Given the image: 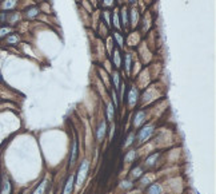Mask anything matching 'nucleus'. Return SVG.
Segmentation results:
<instances>
[{
    "label": "nucleus",
    "mask_w": 216,
    "mask_h": 194,
    "mask_svg": "<svg viewBox=\"0 0 216 194\" xmlns=\"http://www.w3.org/2000/svg\"><path fill=\"white\" fill-rule=\"evenodd\" d=\"M15 6H16V0H6V2L3 3L2 8L3 10H12Z\"/></svg>",
    "instance_id": "obj_11"
},
{
    "label": "nucleus",
    "mask_w": 216,
    "mask_h": 194,
    "mask_svg": "<svg viewBox=\"0 0 216 194\" xmlns=\"http://www.w3.org/2000/svg\"><path fill=\"white\" fill-rule=\"evenodd\" d=\"M133 139H135V134H133V133H131V134L128 135L127 142H125V145H124V146H125V147H128V146H129V145H131V143L133 142Z\"/></svg>",
    "instance_id": "obj_25"
},
{
    "label": "nucleus",
    "mask_w": 216,
    "mask_h": 194,
    "mask_svg": "<svg viewBox=\"0 0 216 194\" xmlns=\"http://www.w3.org/2000/svg\"><path fill=\"white\" fill-rule=\"evenodd\" d=\"M106 133H107V123L103 121V122H100V125H99V127H97V131H96V138H97L99 142L104 138Z\"/></svg>",
    "instance_id": "obj_3"
},
{
    "label": "nucleus",
    "mask_w": 216,
    "mask_h": 194,
    "mask_svg": "<svg viewBox=\"0 0 216 194\" xmlns=\"http://www.w3.org/2000/svg\"><path fill=\"white\" fill-rule=\"evenodd\" d=\"M112 80H114V84H115V88H116V90H118V88H119V86H120V79H119V74H118V73H116V71H115V73H114V74H112Z\"/></svg>",
    "instance_id": "obj_17"
},
{
    "label": "nucleus",
    "mask_w": 216,
    "mask_h": 194,
    "mask_svg": "<svg viewBox=\"0 0 216 194\" xmlns=\"http://www.w3.org/2000/svg\"><path fill=\"white\" fill-rule=\"evenodd\" d=\"M114 62H115V66H116V67H120L121 58H120V52H119L118 48L114 50Z\"/></svg>",
    "instance_id": "obj_12"
},
{
    "label": "nucleus",
    "mask_w": 216,
    "mask_h": 194,
    "mask_svg": "<svg viewBox=\"0 0 216 194\" xmlns=\"http://www.w3.org/2000/svg\"><path fill=\"white\" fill-rule=\"evenodd\" d=\"M125 70L127 71L131 70V55H129V54L125 55Z\"/></svg>",
    "instance_id": "obj_23"
},
{
    "label": "nucleus",
    "mask_w": 216,
    "mask_h": 194,
    "mask_svg": "<svg viewBox=\"0 0 216 194\" xmlns=\"http://www.w3.org/2000/svg\"><path fill=\"white\" fill-rule=\"evenodd\" d=\"M142 174H143V171H142V168H135L133 170H132V173H131V175H132V178H139V177H142Z\"/></svg>",
    "instance_id": "obj_16"
},
{
    "label": "nucleus",
    "mask_w": 216,
    "mask_h": 194,
    "mask_svg": "<svg viewBox=\"0 0 216 194\" xmlns=\"http://www.w3.org/2000/svg\"><path fill=\"white\" fill-rule=\"evenodd\" d=\"M112 21H114V26L116 27V28H121V26H120V20H119V13L118 11H115L114 12V15H112Z\"/></svg>",
    "instance_id": "obj_15"
},
{
    "label": "nucleus",
    "mask_w": 216,
    "mask_h": 194,
    "mask_svg": "<svg viewBox=\"0 0 216 194\" xmlns=\"http://www.w3.org/2000/svg\"><path fill=\"white\" fill-rule=\"evenodd\" d=\"M74 175H71V177L67 179V182H65V187H64V194H71L72 190H74Z\"/></svg>",
    "instance_id": "obj_6"
},
{
    "label": "nucleus",
    "mask_w": 216,
    "mask_h": 194,
    "mask_svg": "<svg viewBox=\"0 0 216 194\" xmlns=\"http://www.w3.org/2000/svg\"><path fill=\"white\" fill-rule=\"evenodd\" d=\"M104 6H107V7L114 6V0H104Z\"/></svg>",
    "instance_id": "obj_30"
},
{
    "label": "nucleus",
    "mask_w": 216,
    "mask_h": 194,
    "mask_svg": "<svg viewBox=\"0 0 216 194\" xmlns=\"http://www.w3.org/2000/svg\"><path fill=\"white\" fill-rule=\"evenodd\" d=\"M88 161H83L82 165L79 166V170H78V174H76V185L78 186H82V183L84 182L85 177H87V173H88Z\"/></svg>",
    "instance_id": "obj_1"
},
{
    "label": "nucleus",
    "mask_w": 216,
    "mask_h": 194,
    "mask_svg": "<svg viewBox=\"0 0 216 194\" xmlns=\"http://www.w3.org/2000/svg\"><path fill=\"white\" fill-rule=\"evenodd\" d=\"M121 186H123L124 189H131V187L133 186V185H132L131 182H129V181H123V182H121Z\"/></svg>",
    "instance_id": "obj_27"
},
{
    "label": "nucleus",
    "mask_w": 216,
    "mask_h": 194,
    "mask_svg": "<svg viewBox=\"0 0 216 194\" xmlns=\"http://www.w3.org/2000/svg\"><path fill=\"white\" fill-rule=\"evenodd\" d=\"M114 36H115L116 40H118L119 47H123V46H124V44H123V43H124V42H123V36H121V35H120L119 32H115V34H114Z\"/></svg>",
    "instance_id": "obj_22"
},
{
    "label": "nucleus",
    "mask_w": 216,
    "mask_h": 194,
    "mask_svg": "<svg viewBox=\"0 0 216 194\" xmlns=\"http://www.w3.org/2000/svg\"><path fill=\"white\" fill-rule=\"evenodd\" d=\"M157 157H159V154H157V153H155V154H152L150 158H148V159L146 161V163L148 165V166H152L155 163V161L157 159Z\"/></svg>",
    "instance_id": "obj_18"
},
{
    "label": "nucleus",
    "mask_w": 216,
    "mask_h": 194,
    "mask_svg": "<svg viewBox=\"0 0 216 194\" xmlns=\"http://www.w3.org/2000/svg\"><path fill=\"white\" fill-rule=\"evenodd\" d=\"M148 194H161V186L159 183H152L147 190Z\"/></svg>",
    "instance_id": "obj_8"
},
{
    "label": "nucleus",
    "mask_w": 216,
    "mask_h": 194,
    "mask_svg": "<svg viewBox=\"0 0 216 194\" xmlns=\"http://www.w3.org/2000/svg\"><path fill=\"white\" fill-rule=\"evenodd\" d=\"M137 20H139V13L135 8H132V11H131V24L135 27L137 24Z\"/></svg>",
    "instance_id": "obj_13"
},
{
    "label": "nucleus",
    "mask_w": 216,
    "mask_h": 194,
    "mask_svg": "<svg viewBox=\"0 0 216 194\" xmlns=\"http://www.w3.org/2000/svg\"><path fill=\"white\" fill-rule=\"evenodd\" d=\"M137 101V90L136 88H132L129 91V95H128V105L129 106H133L135 103Z\"/></svg>",
    "instance_id": "obj_7"
},
{
    "label": "nucleus",
    "mask_w": 216,
    "mask_h": 194,
    "mask_svg": "<svg viewBox=\"0 0 216 194\" xmlns=\"http://www.w3.org/2000/svg\"><path fill=\"white\" fill-rule=\"evenodd\" d=\"M135 157H136V151H135V150H131L127 155H125L124 159H125V162H131L132 159H135Z\"/></svg>",
    "instance_id": "obj_19"
},
{
    "label": "nucleus",
    "mask_w": 216,
    "mask_h": 194,
    "mask_svg": "<svg viewBox=\"0 0 216 194\" xmlns=\"http://www.w3.org/2000/svg\"><path fill=\"white\" fill-rule=\"evenodd\" d=\"M121 19H123V23H124V26H127V23H128L127 8H123V10H121Z\"/></svg>",
    "instance_id": "obj_21"
},
{
    "label": "nucleus",
    "mask_w": 216,
    "mask_h": 194,
    "mask_svg": "<svg viewBox=\"0 0 216 194\" xmlns=\"http://www.w3.org/2000/svg\"><path fill=\"white\" fill-rule=\"evenodd\" d=\"M152 133H154V126H146V127H143L140 131H139V135H137V139L139 142L143 143L150 139V137L152 135Z\"/></svg>",
    "instance_id": "obj_2"
},
{
    "label": "nucleus",
    "mask_w": 216,
    "mask_h": 194,
    "mask_svg": "<svg viewBox=\"0 0 216 194\" xmlns=\"http://www.w3.org/2000/svg\"><path fill=\"white\" fill-rule=\"evenodd\" d=\"M8 32H11V28H8V27H4V28H0V38L4 36V35H7Z\"/></svg>",
    "instance_id": "obj_26"
},
{
    "label": "nucleus",
    "mask_w": 216,
    "mask_h": 194,
    "mask_svg": "<svg viewBox=\"0 0 216 194\" xmlns=\"http://www.w3.org/2000/svg\"><path fill=\"white\" fill-rule=\"evenodd\" d=\"M76 159H78V141H74L72 143V151H71V157H70V165H75Z\"/></svg>",
    "instance_id": "obj_4"
},
{
    "label": "nucleus",
    "mask_w": 216,
    "mask_h": 194,
    "mask_svg": "<svg viewBox=\"0 0 216 194\" xmlns=\"http://www.w3.org/2000/svg\"><path fill=\"white\" fill-rule=\"evenodd\" d=\"M144 121H146V112H144V111H137L136 115H135V119H133V126H135V127H139Z\"/></svg>",
    "instance_id": "obj_5"
},
{
    "label": "nucleus",
    "mask_w": 216,
    "mask_h": 194,
    "mask_svg": "<svg viewBox=\"0 0 216 194\" xmlns=\"http://www.w3.org/2000/svg\"><path fill=\"white\" fill-rule=\"evenodd\" d=\"M46 187H47V179H44V181L38 186V189L35 190L34 194H44V190H46Z\"/></svg>",
    "instance_id": "obj_14"
},
{
    "label": "nucleus",
    "mask_w": 216,
    "mask_h": 194,
    "mask_svg": "<svg viewBox=\"0 0 216 194\" xmlns=\"http://www.w3.org/2000/svg\"><path fill=\"white\" fill-rule=\"evenodd\" d=\"M103 15H104V19H106V21H107V24H111V23H110V12H108V11H104V12H103Z\"/></svg>",
    "instance_id": "obj_29"
},
{
    "label": "nucleus",
    "mask_w": 216,
    "mask_h": 194,
    "mask_svg": "<svg viewBox=\"0 0 216 194\" xmlns=\"http://www.w3.org/2000/svg\"><path fill=\"white\" fill-rule=\"evenodd\" d=\"M38 13H39L38 8H31V10L27 11V17H35Z\"/></svg>",
    "instance_id": "obj_20"
},
{
    "label": "nucleus",
    "mask_w": 216,
    "mask_h": 194,
    "mask_svg": "<svg viewBox=\"0 0 216 194\" xmlns=\"http://www.w3.org/2000/svg\"><path fill=\"white\" fill-rule=\"evenodd\" d=\"M114 116H115L114 105H112V103H108V106H107V118L111 122V121H114Z\"/></svg>",
    "instance_id": "obj_9"
},
{
    "label": "nucleus",
    "mask_w": 216,
    "mask_h": 194,
    "mask_svg": "<svg viewBox=\"0 0 216 194\" xmlns=\"http://www.w3.org/2000/svg\"><path fill=\"white\" fill-rule=\"evenodd\" d=\"M151 177H143L142 178V181H140V183L142 185H150V182H151Z\"/></svg>",
    "instance_id": "obj_28"
},
{
    "label": "nucleus",
    "mask_w": 216,
    "mask_h": 194,
    "mask_svg": "<svg viewBox=\"0 0 216 194\" xmlns=\"http://www.w3.org/2000/svg\"><path fill=\"white\" fill-rule=\"evenodd\" d=\"M0 194H11V182L8 179H4L3 182V187H2V192Z\"/></svg>",
    "instance_id": "obj_10"
},
{
    "label": "nucleus",
    "mask_w": 216,
    "mask_h": 194,
    "mask_svg": "<svg viewBox=\"0 0 216 194\" xmlns=\"http://www.w3.org/2000/svg\"><path fill=\"white\" fill-rule=\"evenodd\" d=\"M7 42L12 44V43H17L19 42V36H16V35H11V36H8L7 38Z\"/></svg>",
    "instance_id": "obj_24"
}]
</instances>
